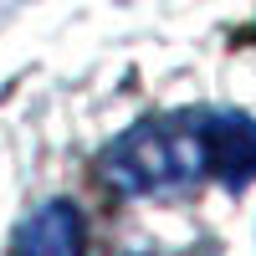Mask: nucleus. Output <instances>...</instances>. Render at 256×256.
I'll return each mask as SVG.
<instances>
[{"label": "nucleus", "mask_w": 256, "mask_h": 256, "mask_svg": "<svg viewBox=\"0 0 256 256\" xmlns=\"http://www.w3.org/2000/svg\"><path fill=\"white\" fill-rule=\"evenodd\" d=\"M200 134H205V169L220 180L230 195L256 180V118L230 113V108H200Z\"/></svg>", "instance_id": "obj_2"}, {"label": "nucleus", "mask_w": 256, "mask_h": 256, "mask_svg": "<svg viewBox=\"0 0 256 256\" xmlns=\"http://www.w3.org/2000/svg\"><path fill=\"white\" fill-rule=\"evenodd\" d=\"M82 246H88V226L72 200L41 205L16 236V256H82Z\"/></svg>", "instance_id": "obj_3"}, {"label": "nucleus", "mask_w": 256, "mask_h": 256, "mask_svg": "<svg viewBox=\"0 0 256 256\" xmlns=\"http://www.w3.org/2000/svg\"><path fill=\"white\" fill-rule=\"evenodd\" d=\"M102 174L118 184L123 195H184L200 180H210L205 169V134H200V113H180V118H148L102 154Z\"/></svg>", "instance_id": "obj_1"}]
</instances>
